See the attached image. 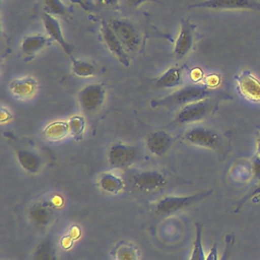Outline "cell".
<instances>
[{
    "label": "cell",
    "mask_w": 260,
    "mask_h": 260,
    "mask_svg": "<svg viewBox=\"0 0 260 260\" xmlns=\"http://www.w3.org/2000/svg\"><path fill=\"white\" fill-rule=\"evenodd\" d=\"M212 89L208 88L206 85L193 83L187 84L173 93L167 95L164 99L152 102V107H166V108H175V107H184L186 105L204 100L211 96Z\"/></svg>",
    "instance_id": "obj_1"
},
{
    "label": "cell",
    "mask_w": 260,
    "mask_h": 260,
    "mask_svg": "<svg viewBox=\"0 0 260 260\" xmlns=\"http://www.w3.org/2000/svg\"><path fill=\"white\" fill-rule=\"evenodd\" d=\"M212 194V190L202 191L191 195H167L161 197L154 206L157 215H171L183 209H186Z\"/></svg>",
    "instance_id": "obj_2"
},
{
    "label": "cell",
    "mask_w": 260,
    "mask_h": 260,
    "mask_svg": "<svg viewBox=\"0 0 260 260\" xmlns=\"http://www.w3.org/2000/svg\"><path fill=\"white\" fill-rule=\"evenodd\" d=\"M216 105L217 102L211 96L186 105L180 108V110L178 111L175 122L180 124L199 122L209 116L213 112Z\"/></svg>",
    "instance_id": "obj_3"
},
{
    "label": "cell",
    "mask_w": 260,
    "mask_h": 260,
    "mask_svg": "<svg viewBox=\"0 0 260 260\" xmlns=\"http://www.w3.org/2000/svg\"><path fill=\"white\" fill-rule=\"evenodd\" d=\"M110 26L123 44L126 51L136 52L141 46V37L137 26L130 20L124 18L112 19Z\"/></svg>",
    "instance_id": "obj_4"
},
{
    "label": "cell",
    "mask_w": 260,
    "mask_h": 260,
    "mask_svg": "<svg viewBox=\"0 0 260 260\" xmlns=\"http://www.w3.org/2000/svg\"><path fill=\"white\" fill-rule=\"evenodd\" d=\"M184 138L190 144L211 150H219L222 146L220 134L212 128L194 126L184 134Z\"/></svg>",
    "instance_id": "obj_5"
},
{
    "label": "cell",
    "mask_w": 260,
    "mask_h": 260,
    "mask_svg": "<svg viewBox=\"0 0 260 260\" xmlns=\"http://www.w3.org/2000/svg\"><path fill=\"white\" fill-rule=\"evenodd\" d=\"M77 99L84 113L93 114L103 106L106 100V88L100 83L88 84L79 90Z\"/></svg>",
    "instance_id": "obj_6"
},
{
    "label": "cell",
    "mask_w": 260,
    "mask_h": 260,
    "mask_svg": "<svg viewBox=\"0 0 260 260\" xmlns=\"http://www.w3.org/2000/svg\"><path fill=\"white\" fill-rule=\"evenodd\" d=\"M166 175L158 170H145L132 176V185L141 192H155L167 186Z\"/></svg>",
    "instance_id": "obj_7"
},
{
    "label": "cell",
    "mask_w": 260,
    "mask_h": 260,
    "mask_svg": "<svg viewBox=\"0 0 260 260\" xmlns=\"http://www.w3.org/2000/svg\"><path fill=\"white\" fill-rule=\"evenodd\" d=\"M56 206L51 200H39L28 208V219L37 230H46L54 220Z\"/></svg>",
    "instance_id": "obj_8"
},
{
    "label": "cell",
    "mask_w": 260,
    "mask_h": 260,
    "mask_svg": "<svg viewBox=\"0 0 260 260\" xmlns=\"http://www.w3.org/2000/svg\"><path fill=\"white\" fill-rule=\"evenodd\" d=\"M189 8H205L214 10H255L260 12L257 0H204L189 5Z\"/></svg>",
    "instance_id": "obj_9"
},
{
    "label": "cell",
    "mask_w": 260,
    "mask_h": 260,
    "mask_svg": "<svg viewBox=\"0 0 260 260\" xmlns=\"http://www.w3.org/2000/svg\"><path fill=\"white\" fill-rule=\"evenodd\" d=\"M137 157V150L134 146L121 141L114 142L108 150V161L116 169L129 167Z\"/></svg>",
    "instance_id": "obj_10"
},
{
    "label": "cell",
    "mask_w": 260,
    "mask_h": 260,
    "mask_svg": "<svg viewBox=\"0 0 260 260\" xmlns=\"http://www.w3.org/2000/svg\"><path fill=\"white\" fill-rule=\"evenodd\" d=\"M239 93L252 103H260V80L251 71L243 70L235 76Z\"/></svg>",
    "instance_id": "obj_11"
},
{
    "label": "cell",
    "mask_w": 260,
    "mask_h": 260,
    "mask_svg": "<svg viewBox=\"0 0 260 260\" xmlns=\"http://www.w3.org/2000/svg\"><path fill=\"white\" fill-rule=\"evenodd\" d=\"M101 34H102L104 43L106 47L109 49V51L118 59V61L122 65H124L125 67H128L130 65V58L126 52V49L124 48L123 44L121 43V41L118 39V37L110 26L109 22L102 20Z\"/></svg>",
    "instance_id": "obj_12"
},
{
    "label": "cell",
    "mask_w": 260,
    "mask_h": 260,
    "mask_svg": "<svg viewBox=\"0 0 260 260\" xmlns=\"http://www.w3.org/2000/svg\"><path fill=\"white\" fill-rule=\"evenodd\" d=\"M195 25L190 22L189 19H183L181 21L180 32L175 42L173 54L176 59H183L189 54L194 45V30Z\"/></svg>",
    "instance_id": "obj_13"
},
{
    "label": "cell",
    "mask_w": 260,
    "mask_h": 260,
    "mask_svg": "<svg viewBox=\"0 0 260 260\" xmlns=\"http://www.w3.org/2000/svg\"><path fill=\"white\" fill-rule=\"evenodd\" d=\"M41 17H42V21H43L45 30L47 32V36H49L52 39V41L57 42L61 47V49L65 52V54H67L70 58H72L73 47L64 39L59 20L55 16L47 12H43Z\"/></svg>",
    "instance_id": "obj_14"
},
{
    "label": "cell",
    "mask_w": 260,
    "mask_h": 260,
    "mask_svg": "<svg viewBox=\"0 0 260 260\" xmlns=\"http://www.w3.org/2000/svg\"><path fill=\"white\" fill-rule=\"evenodd\" d=\"M173 143V136L165 130H157L149 133L145 140L148 151L156 156L165 155L171 149Z\"/></svg>",
    "instance_id": "obj_15"
},
{
    "label": "cell",
    "mask_w": 260,
    "mask_h": 260,
    "mask_svg": "<svg viewBox=\"0 0 260 260\" xmlns=\"http://www.w3.org/2000/svg\"><path fill=\"white\" fill-rule=\"evenodd\" d=\"M16 159L21 169L29 174H38L43 168V158L35 150L29 148H17Z\"/></svg>",
    "instance_id": "obj_16"
},
{
    "label": "cell",
    "mask_w": 260,
    "mask_h": 260,
    "mask_svg": "<svg viewBox=\"0 0 260 260\" xmlns=\"http://www.w3.org/2000/svg\"><path fill=\"white\" fill-rule=\"evenodd\" d=\"M9 89L16 99L27 100L36 94L38 90V82L30 76L15 78L9 83Z\"/></svg>",
    "instance_id": "obj_17"
},
{
    "label": "cell",
    "mask_w": 260,
    "mask_h": 260,
    "mask_svg": "<svg viewBox=\"0 0 260 260\" xmlns=\"http://www.w3.org/2000/svg\"><path fill=\"white\" fill-rule=\"evenodd\" d=\"M52 39L43 34L25 36L21 43V51L26 57H34L39 51L50 46Z\"/></svg>",
    "instance_id": "obj_18"
},
{
    "label": "cell",
    "mask_w": 260,
    "mask_h": 260,
    "mask_svg": "<svg viewBox=\"0 0 260 260\" xmlns=\"http://www.w3.org/2000/svg\"><path fill=\"white\" fill-rule=\"evenodd\" d=\"M99 187L108 194L116 195L121 193L125 188L123 179L113 172H103L98 178Z\"/></svg>",
    "instance_id": "obj_19"
},
{
    "label": "cell",
    "mask_w": 260,
    "mask_h": 260,
    "mask_svg": "<svg viewBox=\"0 0 260 260\" xmlns=\"http://www.w3.org/2000/svg\"><path fill=\"white\" fill-rule=\"evenodd\" d=\"M183 81V67L173 66L165 71L156 80V85L164 88L179 86Z\"/></svg>",
    "instance_id": "obj_20"
},
{
    "label": "cell",
    "mask_w": 260,
    "mask_h": 260,
    "mask_svg": "<svg viewBox=\"0 0 260 260\" xmlns=\"http://www.w3.org/2000/svg\"><path fill=\"white\" fill-rule=\"evenodd\" d=\"M115 260H139L140 254L138 248L130 242H119L112 250Z\"/></svg>",
    "instance_id": "obj_21"
},
{
    "label": "cell",
    "mask_w": 260,
    "mask_h": 260,
    "mask_svg": "<svg viewBox=\"0 0 260 260\" xmlns=\"http://www.w3.org/2000/svg\"><path fill=\"white\" fill-rule=\"evenodd\" d=\"M69 133L68 122L54 121L48 124L43 130V136L49 141H60L64 139Z\"/></svg>",
    "instance_id": "obj_22"
},
{
    "label": "cell",
    "mask_w": 260,
    "mask_h": 260,
    "mask_svg": "<svg viewBox=\"0 0 260 260\" xmlns=\"http://www.w3.org/2000/svg\"><path fill=\"white\" fill-rule=\"evenodd\" d=\"M31 260H58V254L52 239H46L35 249Z\"/></svg>",
    "instance_id": "obj_23"
},
{
    "label": "cell",
    "mask_w": 260,
    "mask_h": 260,
    "mask_svg": "<svg viewBox=\"0 0 260 260\" xmlns=\"http://www.w3.org/2000/svg\"><path fill=\"white\" fill-rule=\"evenodd\" d=\"M72 59V72L78 77H91L98 73V66L84 59Z\"/></svg>",
    "instance_id": "obj_24"
},
{
    "label": "cell",
    "mask_w": 260,
    "mask_h": 260,
    "mask_svg": "<svg viewBox=\"0 0 260 260\" xmlns=\"http://www.w3.org/2000/svg\"><path fill=\"white\" fill-rule=\"evenodd\" d=\"M203 226L201 223L195 224V238L193 241V246L191 249L189 260H206V255L203 248L202 242Z\"/></svg>",
    "instance_id": "obj_25"
},
{
    "label": "cell",
    "mask_w": 260,
    "mask_h": 260,
    "mask_svg": "<svg viewBox=\"0 0 260 260\" xmlns=\"http://www.w3.org/2000/svg\"><path fill=\"white\" fill-rule=\"evenodd\" d=\"M68 126H69V133L73 137V139L79 141L83 138V134L85 131V119L81 115H74L69 118Z\"/></svg>",
    "instance_id": "obj_26"
},
{
    "label": "cell",
    "mask_w": 260,
    "mask_h": 260,
    "mask_svg": "<svg viewBox=\"0 0 260 260\" xmlns=\"http://www.w3.org/2000/svg\"><path fill=\"white\" fill-rule=\"evenodd\" d=\"M44 5V12H47L53 16L67 15L68 9L61 0H42Z\"/></svg>",
    "instance_id": "obj_27"
},
{
    "label": "cell",
    "mask_w": 260,
    "mask_h": 260,
    "mask_svg": "<svg viewBox=\"0 0 260 260\" xmlns=\"http://www.w3.org/2000/svg\"><path fill=\"white\" fill-rule=\"evenodd\" d=\"M234 244H235V236L233 234L226 235L224 238V248L221 256L219 257V260H230L233 254Z\"/></svg>",
    "instance_id": "obj_28"
},
{
    "label": "cell",
    "mask_w": 260,
    "mask_h": 260,
    "mask_svg": "<svg viewBox=\"0 0 260 260\" xmlns=\"http://www.w3.org/2000/svg\"><path fill=\"white\" fill-rule=\"evenodd\" d=\"M220 80H221V78L218 74L211 73V74L204 77L203 84L206 85L208 88L213 89V88H216L220 84Z\"/></svg>",
    "instance_id": "obj_29"
},
{
    "label": "cell",
    "mask_w": 260,
    "mask_h": 260,
    "mask_svg": "<svg viewBox=\"0 0 260 260\" xmlns=\"http://www.w3.org/2000/svg\"><path fill=\"white\" fill-rule=\"evenodd\" d=\"M251 173L255 180L260 181V156L255 154L251 160Z\"/></svg>",
    "instance_id": "obj_30"
},
{
    "label": "cell",
    "mask_w": 260,
    "mask_h": 260,
    "mask_svg": "<svg viewBox=\"0 0 260 260\" xmlns=\"http://www.w3.org/2000/svg\"><path fill=\"white\" fill-rule=\"evenodd\" d=\"M258 197H260V184L258 186H256V188L254 190H252L249 194L247 193V195L241 200V203H239V206L241 207L244 204V202H246L247 200L255 201V199H257Z\"/></svg>",
    "instance_id": "obj_31"
},
{
    "label": "cell",
    "mask_w": 260,
    "mask_h": 260,
    "mask_svg": "<svg viewBox=\"0 0 260 260\" xmlns=\"http://www.w3.org/2000/svg\"><path fill=\"white\" fill-rule=\"evenodd\" d=\"M190 78L192 81L194 82H200L204 79V72L201 68L199 67H195L190 71Z\"/></svg>",
    "instance_id": "obj_32"
},
{
    "label": "cell",
    "mask_w": 260,
    "mask_h": 260,
    "mask_svg": "<svg viewBox=\"0 0 260 260\" xmlns=\"http://www.w3.org/2000/svg\"><path fill=\"white\" fill-rule=\"evenodd\" d=\"M126 4L130 7H138L140 6L141 4L145 3V2H154V3H158V4H162L161 1L159 0H125Z\"/></svg>",
    "instance_id": "obj_33"
},
{
    "label": "cell",
    "mask_w": 260,
    "mask_h": 260,
    "mask_svg": "<svg viewBox=\"0 0 260 260\" xmlns=\"http://www.w3.org/2000/svg\"><path fill=\"white\" fill-rule=\"evenodd\" d=\"M0 119H1V122H2V123H6V122H9V121L12 119V115H11V113H10L8 110H6L5 108H1Z\"/></svg>",
    "instance_id": "obj_34"
},
{
    "label": "cell",
    "mask_w": 260,
    "mask_h": 260,
    "mask_svg": "<svg viewBox=\"0 0 260 260\" xmlns=\"http://www.w3.org/2000/svg\"><path fill=\"white\" fill-rule=\"evenodd\" d=\"M256 154L260 156V134L257 137V142H256Z\"/></svg>",
    "instance_id": "obj_35"
},
{
    "label": "cell",
    "mask_w": 260,
    "mask_h": 260,
    "mask_svg": "<svg viewBox=\"0 0 260 260\" xmlns=\"http://www.w3.org/2000/svg\"><path fill=\"white\" fill-rule=\"evenodd\" d=\"M105 3L111 6H117L119 3V0H105Z\"/></svg>",
    "instance_id": "obj_36"
},
{
    "label": "cell",
    "mask_w": 260,
    "mask_h": 260,
    "mask_svg": "<svg viewBox=\"0 0 260 260\" xmlns=\"http://www.w3.org/2000/svg\"><path fill=\"white\" fill-rule=\"evenodd\" d=\"M96 1L100 3H105V0H96Z\"/></svg>",
    "instance_id": "obj_37"
}]
</instances>
